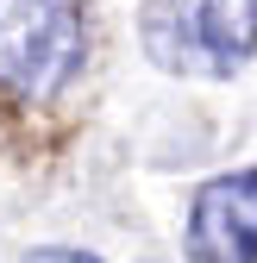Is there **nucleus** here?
<instances>
[{
  "label": "nucleus",
  "instance_id": "f03ea898",
  "mask_svg": "<svg viewBox=\"0 0 257 263\" xmlns=\"http://www.w3.org/2000/svg\"><path fill=\"white\" fill-rule=\"evenodd\" d=\"M88 50L82 0H0V88L19 101H57Z\"/></svg>",
  "mask_w": 257,
  "mask_h": 263
},
{
  "label": "nucleus",
  "instance_id": "7ed1b4c3",
  "mask_svg": "<svg viewBox=\"0 0 257 263\" xmlns=\"http://www.w3.org/2000/svg\"><path fill=\"white\" fill-rule=\"evenodd\" d=\"M188 263H257V163L195 188Z\"/></svg>",
  "mask_w": 257,
  "mask_h": 263
},
{
  "label": "nucleus",
  "instance_id": "f257e3e1",
  "mask_svg": "<svg viewBox=\"0 0 257 263\" xmlns=\"http://www.w3.org/2000/svg\"><path fill=\"white\" fill-rule=\"evenodd\" d=\"M138 38L170 76L232 82L257 57V0H144Z\"/></svg>",
  "mask_w": 257,
  "mask_h": 263
},
{
  "label": "nucleus",
  "instance_id": "20e7f679",
  "mask_svg": "<svg viewBox=\"0 0 257 263\" xmlns=\"http://www.w3.org/2000/svg\"><path fill=\"white\" fill-rule=\"evenodd\" d=\"M25 263H101L94 251H69V245H44V251H31Z\"/></svg>",
  "mask_w": 257,
  "mask_h": 263
}]
</instances>
